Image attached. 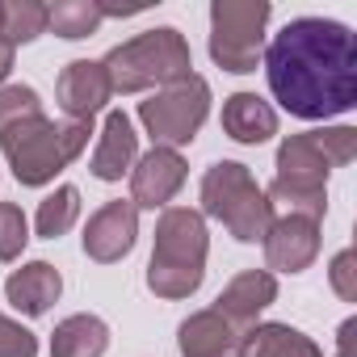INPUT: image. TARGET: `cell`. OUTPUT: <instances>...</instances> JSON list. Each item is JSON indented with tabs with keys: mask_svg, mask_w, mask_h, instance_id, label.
Returning <instances> with one entry per match:
<instances>
[{
	"mask_svg": "<svg viewBox=\"0 0 357 357\" xmlns=\"http://www.w3.org/2000/svg\"><path fill=\"white\" fill-rule=\"evenodd\" d=\"M261 244H265L269 273H303L319 257V223L298 219V215H282V219H273V227L265 231Z\"/></svg>",
	"mask_w": 357,
	"mask_h": 357,
	"instance_id": "7c38bea8",
	"label": "cell"
},
{
	"mask_svg": "<svg viewBox=\"0 0 357 357\" xmlns=\"http://www.w3.org/2000/svg\"><path fill=\"white\" fill-rule=\"evenodd\" d=\"M190 176V164L176 147H151L135 160L130 168V202L135 211H164L176 194H181Z\"/></svg>",
	"mask_w": 357,
	"mask_h": 357,
	"instance_id": "30bf717a",
	"label": "cell"
},
{
	"mask_svg": "<svg viewBox=\"0 0 357 357\" xmlns=\"http://www.w3.org/2000/svg\"><path fill=\"white\" fill-rule=\"evenodd\" d=\"M105 22L101 0H59V5H47V30H55L68 43H80L89 34H97Z\"/></svg>",
	"mask_w": 357,
	"mask_h": 357,
	"instance_id": "ffe728a7",
	"label": "cell"
},
{
	"mask_svg": "<svg viewBox=\"0 0 357 357\" xmlns=\"http://www.w3.org/2000/svg\"><path fill=\"white\" fill-rule=\"evenodd\" d=\"M101 68L109 76V89L130 97V93L168 89L176 80L194 76V51L176 26H155V30L135 34L130 43H118L101 59Z\"/></svg>",
	"mask_w": 357,
	"mask_h": 357,
	"instance_id": "277c9868",
	"label": "cell"
},
{
	"mask_svg": "<svg viewBox=\"0 0 357 357\" xmlns=\"http://www.w3.org/2000/svg\"><path fill=\"white\" fill-rule=\"evenodd\" d=\"M211 231L202 211L194 206H164L155 219V248L147 261V290L155 298H190L206 278Z\"/></svg>",
	"mask_w": 357,
	"mask_h": 357,
	"instance_id": "7a4b0ae2",
	"label": "cell"
},
{
	"mask_svg": "<svg viewBox=\"0 0 357 357\" xmlns=\"http://www.w3.org/2000/svg\"><path fill=\"white\" fill-rule=\"evenodd\" d=\"M109 97L114 89H109L101 59H72L55 80V101L72 122H93L109 105Z\"/></svg>",
	"mask_w": 357,
	"mask_h": 357,
	"instance_id": "8fae6325",
	"label": "cell"
},
{
	"mask_svg": "<svg viewBox=\"0 0 357 357\" xmlns=\"http://www.w3.org/2000/svg\"><path fill=\"white\" fill-rule=\"evenodd\" d=\"M244 332L227 324L215 307H202L181 319L176 328V349L181 357H244Z\"/></svg>",
	"mask_w": 357,
	"mask_h": 357,
	"instance_id": "5bb4252c",
	"label": "cell"
},
{
	"mask_svg": "<svg viewBox=\"0 0 357 357\" xmlns=\"http://www.w3.org/2000/svg\"><path fill=\"white\" fill-rule=\"evenodd\" d=\"M261 63L273 101L303 122H328L357 105V38L344 22L294 17L269 38Z\"/></svg>",
	"mask_w": 357,
	"mask_h": 357,
	"instance_id": "6da1fadb",
	"label": "cell"
},
{
	"mask_svg": "<svg viewBox=\"0 0 357 357\" xmlns=\"http://www.w3.org/2000/svg\"><path fill=\"white\" fill-rule=\"evenodd\" d=\"M59 294H63V278L51 261H26L22 269H13L5 278V298L30 319L47 315L59 303Z\"/></svg>",
	"mask_w": 357,
	"mask_h": 357,
	"instance_id": "2e32d148",
	"label": "cell"
},
{
	"mask_svg": "<svg viewBox=\"0 0 357 357\" xmlns=\"http://www.w3.org/2000/svg\"><path fill=\"white\" fill-rule=\"evenodd\" d=\"M202 219H219L240 244H261L278 211L240 160H219L202 172Z\"/></svg>",
	"mask_w": 357,
	"mask_h": 357,
	"instance_id": "5b68a950",
	"label": "cell"
},
{
	"mask_svg": "<svg viewBox=\"0 0 357 357\" xmlns=\"http://www.w3.org/2000/svg\"><path fill=\"white\" fill-rule=\"evenodd\" d=\"M353 155H357L353 126H319V130L286 135L278 147V181L328 190L332 168H344Z\"/></svg>",
	"mask_w": 357,
	"mask_h": 357,
	"instance_id": "ba28073f",
	"label": "cell"
},
{
	"mask_svg": "<svg viewBox=\"0 0 357 357\" xmlns=\"http://www.w3.org/2000/svg\"><path fill=\"white\" fill-rule=\"evenodd\" d=\"M244 357H324V349L290 324H257L244 340Z\"/></svg>",
	"mask_w": 357,
	"mask_h": 357,
	"instance_id": "d6986e66",
	"label": "cell"
},
{
	"mask_svg": "<svg viewBox=\"0 0 357 357\" xmlns=\"http://www.w3.org/2000/svg\"><path fill=\"white\" fill-rule=\"evenodd\" d=\"M0 357H38V336L26 324L0 315Z\"/></svg>",
	"mask_w": 357,
	"mask_h": 357,
	"instance_id": "484cf974",
	"label": "cell"
},
{
	"mask_svg": "<svg viewBox=\"0 0 357 357\" xmlns=\"http://www.w3.org/2000/svg\"><path fill=\"white\" fill-rule=\"evenodd\" d=\"M336 353L340 357H357V315H349L336 332Z\"/></svg>",
	"mask_w": 357,
	"mask_h": 357,
	"instance_id": "83f0119b",
	"label": "cell"
},
{
	"mask_svg": "<svg viewBox=\"0 0 357 357\" xmlns=\"http://www.w3.org/2000/svg\"><path fill=\"white\" fill-rule=\"evenodd\" d=\"M30 244V219L17 202H0V261H17Z\"/></svg>",
	"mask_w": 357,
	"mask_h": 357,
	"instance_id": "cb8c5ba5",
	"label": "cell"
},
{
	"mask_svg": "<svg viewBox=\"0 0 357 357\" xmlns=\"http://www.w3.org/2000/svg\"><path fill=\"white\" fill-rule=\"evenodd\" d=\"M38 114H43L38 89H30V84H5L0 89V130H9L26 118H38Z\"/></svg>",
	"mask_w": 357,
	"mask_h": 357,
	"instance_id": "d4e9b609",
	"label": "cell"
},
{
	"mask_svg": "<svg viewBox=\"0 0 357 357\" xmlns=\"http://www.w3.org/2000/svg\"><path fill=\"white\" fill-rule=\"evenodd\" d=\"M223 135L244 147H261L278 135V109L257 93H231L223 101Z\"/></svg>",
	"mask_w": 357,
	"mask_h": 357,
	"instance_id": "e0dca14e",
	"label": "cell"
},
{
	"mask_svg": "<svg viewBox=\"0 0 357 357\" xmlns=\"http://www.w3.org/2000/svg\"><path fill=\"white\" fill-rule=\"evenodd\" d=\"M80 244H84V257L97 261V265H114V261L130 257L135 244H139V211H135V202L114 198V202L97 206L89 215V223H84Z\"/></svg>",
	"mask_w": 357,
	"mask_h": 357,
	"instance_id": "9c48e42d",
	"label": "cell"
},
{
	"mask_svg": "<svg viewBox=\"0 0 357 357\" xmlns=\"http://www.w3.org/2000/svg\"><path fill=\"white\" fill-rule=\"evenodd\" d=\"M109 349V324L101 315H68L51 332V357H105Z\"/></svg>",
	"mask_w": 357,
	"mask_h": 357,
	"instance_id": "ac0fdd59",
	"label": "cell"
},
{
	"mask_svg": "<svg viewBox=\"0 0 357 357\" xmlns=\"http://www.w3.org/2000/svg\"><path fill=\"white\" fill-rule=\"evenodd\" d=\"M89 135H93V122H72V118L55 122L38 114V118H26L9 130H0V151H5L17 185L43 190L72 160H80V151L89 147Z\"/></svg>",
	"mask_w": 357,
	"mask_h": 357,
	"instance_id": "3957f363",
	"label": "cell"
},
{
	"mask_svg": "<svg viewBox=\"0 0 357 357\" xmlns=\"http://www.w3.org/2000/svg\"><path fill=\"white\" fill-rule=\"evenodd\" d=\"M328 282H332V290H336L344 303H357V257H353V248H340V252L332 257Z\"/></svg>",
	"mask_w": 357,
	"mask_h": 357,
	"instance_id": "4316f807",
	"label": "cell"
},
{
	"mask_svg": "<svg viewBox=\"0 0 357 357\" xmlns=\"http://www.w3.org/2000/svg\"><path fill=\"white\" fill-rule=\"evenodd\" d=\"M13 55H17V47L5 38V30H0V89H5V80H9V72H13Z\"/></svg>",
	"mask_w": 357,
	"mask_h": 357,
	"instance_id": "f1b7e54d",
	"label": "cell"
},
{
	"mask_svg": "<svg viewBox=\"0 0 357 357\" xmlns=\"http://www.w3.org/2000/svg\"><path fill=\"white\" fill-rule=\"evenodd\" d=\"M211 118V84L194 72L168 89H155L147 101H139V122L151 135V147H176L198 139L202 122Z\"/></svg>",
	"mask_w": 357,
	"mask_h": 357,
	"instance_id": "52a82bcc",
	"label": "cell"
},
{
	"mask_svg": "<svg viewBox=\"0 0 357 357\" xmlns=\"http://www.w3.org/2000/svg\"><path fill=\"white\" fill-rule=\"evenodd\" d=\"M139 160V135H135V122L130 114L122 109H109L105 114V126L97 135V147H93V176L97 181H122V176H130Z\"/></svg>",
	"mask_w": 357,
	"mask_h": 357,
	"instance_id": "9a60e30c",
	"label": "cell"
},
{
	"mask_svg": "<svg viewBox=\"0 0 357 357\" xmlns=\"http://www.w3.org/2000/svg\"><path fill=\"white\" fill-rule=\"evenodd\" d=\"M273 303H278V278H273L269 269H244V273H236V278L219 290L215 311L248 336V332L257 328L261 311H269Z\"/></svg>",
	"mask_w": 357,
	"mask_h": 357,
	"instance_id": "4fadbf2b",
	"label": "cell"
},
{
	"mask_svg": "<svg viewBox=\"0 0 357 357\" xmlns=\"http://www.w3.org/2000/svg\"><path fill=\"white\" fill-rule=\"evenodd\" d=\"M80 219V190L76 185H59L55 194H47L38 202V215H34V231L43 240H59L76 227Z\"/></svg>",
	"mask_w": 357,
	"mask_h": 357,
	"instance_id": "44dd1931",
	"label": "cell"
},
{
	"mask_svg": "<svg viewBox=\"0 0 357 357\" xmlns=\"http://www.w3.org/2000/svg\"><path fill=\"white\" fill-rule=\"evenodd\" d=\"M269 17H273L269 0H215L211 5V59L236 76L257 72L265 55Z\"/></svg>",
	"mask_w": 357,
	"mask_h": 357,
	"instance_id": "8992f818",
	"label": "cell"
},
{
	"mask_svg": "<svg viewBox=\"0 0 357 357\" xmlns=\"http://www.w3.org/2000/svg\"><path fill=\"white\" fill-rule=\"evenodd\" d=\"M265 198H269V206L278 211H286V215H298V219H311V223H324V215H328V190H315V185H290V181H269V190H265Z\"/></svg>",
	"mask_w": 357,
	"mask_h": 357,
	"instance_id": "7402d4cb",
	"label": "cell"
},
{
	"mask_svg": "<svg viewBox=\"0 0 357 357\" xmlns=\"http://www.w3.org/2000/svg\"><path fill=\"white\" fill-rule=\"evenodd\" d=\"M0 30L13 47L34 43L47 34V5L43 0H0Z\"/></svg>",
	"mask_w": 357,
	"mask_h": 357,
	"instance_id": "603a6c76",
	"label": "cell"
}]
</instances>
